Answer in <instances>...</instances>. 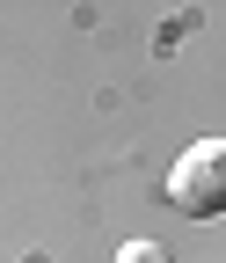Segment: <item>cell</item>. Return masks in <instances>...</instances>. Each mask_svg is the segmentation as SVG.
I'll return each mask as SVG.
<instances>
[{"instance_id":"cell-1","label":"cell","mask_w":226,"mask_h":263,"mask_svg":"<svg viewBox=\"0 0 226 263\" xmlns=\"http://www.w3.org/2000/svg\"><path fill=\"white\" fill-rule=\"evenodd\" d=\"M168 205L182 219H219L226 212V139H197L168 168Z\"/></svg>"},{"instance_id":"cell-2","label":"cell","mask_w":226,"mask_h":263,"mask_svg":"<svg viewBox=\"0 0 226 263\" xmlns=\"http://www.w3.org/2000/svg\"><path fill=\"white\" fill-rule=\"evenodd\" d=\"M117 263H168V249H153V241H132V249H124Z\"/></svg>"}]
</instances>
